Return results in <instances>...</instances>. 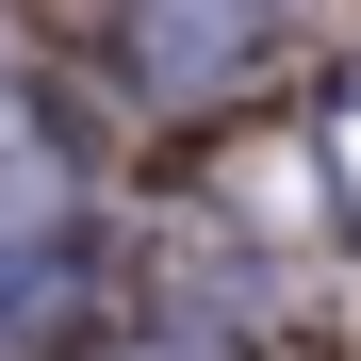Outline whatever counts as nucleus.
<instances>
[{
  "label": "nucleus",
  "mask_w": 361,
  "mask_h": 361,
  "mask_svg": "<svg viewBox=\"0 0 361 361\" xmlns=\"http://www.w3.org/2000/svg\"><path fill=\"white\" fill-rule=\"evenodd\" d=\"M132 49H148L164 82H197V66H247V49H263V0H148V17H132Z\"/></svg>",
  "instance_id": "obj_1"
},
{
  "label": "nucleus",
  "mask_w": 361,
  "mask_h": 361,
  "mask_svg": "<svg viewBox=\"0 0 361 361\" xmlns=\"http://www.w3.org/2000/svg\"><path fill=\"white\" fill-rule=\"evenodd\" d=\"M329 180H345V214H361V82L329 99Z\"/></svg>",
  "instance_id": "obj_2"
}]
</instances>
